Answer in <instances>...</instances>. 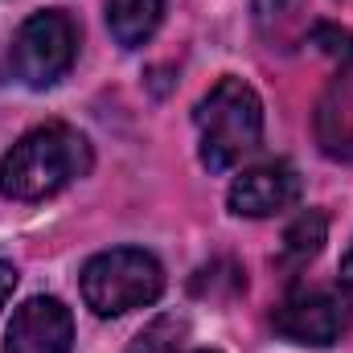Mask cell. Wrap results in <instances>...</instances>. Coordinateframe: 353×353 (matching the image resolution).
I'll return each mask as SVG.
<instances>
[{
  "instance_id": "obj_7",
  "label": "cell",
  "mask_w": 353,
  "mask_h": 353,
  "mask_svg": "<svg viewBox=\"0 0 353 353\" xmlns=\"http://www.w3.org/2000/svg\"><path fill=\"white\" fill-rule=\"evenodd\" d=\"M300 201V173L288 161L255 165L230 185V214L239 218H275Z\"/></svg>"
},
{
  "instance_id": "obj_6",
  "label": "cell",
  "mask_w": 353,
  "mask_h": 353,
  "mask_svg": "<svg viewBox=\"0 0 353 353\" xmlns=\"http://www.w3.org/2000/svg\"><path fill=\"white\" fill-rule=\"evenodd\" d=\"M74 345V316L58 296L25 300L4 333V353H70Z\"/></svg>"
},
{
  "instance_id": "obj_10",
  "label": "cell",
  "mask_w": 353,
  "mask_h": 353,
  "mask_svg": "<svg viewBox=\"0 0 353 353\" xmlns=\"http://www.w3.org/2000/svg\"><path fill=\"white\" fill-rule=\"evenodd\" d=\"M325 239H329V218L321 214V210H304L288 230H283V247H279V267H308L316 255H321V247H325Z\"/></svg>"
},
{
  "instance_id": "obj_4",
  "label": "cell",
  "mask_w": 353,
  "mask_h": 353,
  "mask_svg": "<svg viewBox=\"0 0 353 353\" xmlns=\"http://www.w3.org/2000/svg\"><path fill=\"white\" fill-rule=\"evenodd\" d=\"M74 58H79V25L66 8H46L21 21L12 37V70L25 87H54L58 79H66Z\"/></svg>"
},
{
  "instance_id": "obj_12",
  "label": "cell",
  "mask_w": 353,
  "mask_h": 353,
  "mask_svg": "<svg viewBox=\"0 0 353 353\" xmlns=\"http://www.w3.org/2000/svg\"><path fill=\"white\" fill-rule=\"evenodd\" d=\"M12 288H17V267H12V263H4V259H0V308L8 304V296H12Z\"/></svg>"
},
{
  "instance_id": "obj_3",
  "label": "cell",
  "mask_w": 353,
  "mask_h": 353,
  "mask_svg": "<svg viewBox=\"0 0 353 353\" xmlns=\"http://www.w3.org/2000/svg\"><path fill=\"white\" fill-rule=\"evenodd\" d=\"M79 288L94 316H123L132 308H148L165 292V267L140 247H115L83 267Z\"/></svg>"
},
{
  "instance_id": "obj_14",
  "label": "cell",
  "mask_w": 353,
  "mask_h": 353,
  "mask_svg": "<svg viewBox=\"0 0 353 353\" xmlns=\"http://www.w3.org/2000/svg\"><path fill=\"white\" fill-rule=\"evenodd\" d=\"M205 353H214V350H205Z\"/></svg>"
},
{
  "instance_id": "obj_2",
  "label": "cell",
  "mask_w": 353,
  "mask_h": 353,
  "mask_svg": "<svg viewBox=\"0 0 353 353\" xmlns=\"http://www.w3.org/2000/svg\"><path fill=\"white\" fill-rule=\"evenodd\" d=\"M193 123H197L201 165L210 173H226L259 148V140H263V103H259L251 83L222 79L197 103Z\"/></svg>"
},
{
  "instance_id": "obj_5",
  "label": "cell",
  "mask_w": 353,
  "mask_h": 353,
  "mask_svg": "<svg viewBox=\"0 0 353 353\" xmlns=\"http://www.w3.org/2000/svg\"><path fill=\"white\" fill-rule=\"evenodd\" d=\"M271 329L292 345L325 350L350 329V308L333 292H296L271 312Z\"/></svg>"
},
{
  "instance_id": "obj_8",
  "label": "cell",
  "mask_w": 353,
  "mask_h": 353,
  "mask_svg": "<svg viewBox=\"0 0 353 353\" xmlns=\"http://www.w3.org/2000/svg\"><path fill=\"white\" fill-rule=\"evenodd\" d=\"M316 140L333 161H353V79H337L316 103Z\"/></svg>"
},
{
  "instance_id": "obj_9",
  "label": "cell",
  "mask_w": 353,
  "mask_h": 353,
  "mask_svg": "<svg viewBox=\"0 0 353 353\" xmlns=\"http://www.w3.org/2000/svg\"><path fill=\"white\" fill-rule=\"evenodd\" d=\"M103 8H107V29L123 50H140L165 17V0H103Z\"/></svg>"
},
{
  "instance_id": "obj_13",
  "label": "cell",
  "mask_w": 353,
  "mask_h": 353,
  "mask_svg": "<svg viewBox=\"0 0 353 353\" xmlns=\"http://www.w3.org/2000/svg\"><path fill=\"white\" fill-rule=\"evenodd\" d=\"M337 279H341V292L353 300V243L350 251H345V259H341V271H337Z\"/></svg>"
},
{
  "instance_id": "obj_11",
  "label": "cell",
  "mask_w": 353,
  "mask_h": 353,
  "mask_svg": "<svg viewBox=\"0 0 353 353\" xmlns=\"http://www.w3.org/2000/svg\"><path fill=\"white\" fill-rule=\"evenodd\" d=\"M185 341H189V321L176 316V312H165V316H157L152 325H144L136 333L128 353H181Z\"/></svg>"
},
{
  "instance_id": "obj_1",
  "label": "cell",
  "mask_w": 353,
  "mask_h": 353,
  "mask_svg": "<svg viewBox=\"0 0 353 353\" xmlns=\"http://www.w3.org/2000/svg\"><path fill=\"white\" fill-rule=\"evenodd\" d=\"M90 144L70 123H46L25 132L0 157V197L8 201H46L90 173Z\"/></svg>"
}]
</instances>
